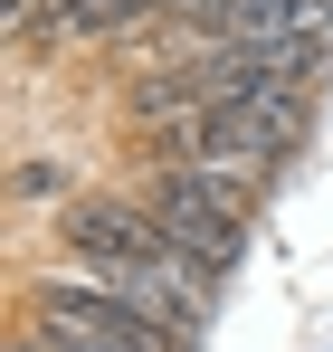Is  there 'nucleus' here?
<instances>
[{"label": "nucleus", "instance_id": "f257e3e1", "mask_svg": "<svg viewBox=\"0 0 333 352\" xmlns=\"http://www.w3.org/2000/svg\"><path fill=\"white\" fill-rule=\"evenodd\" d=\"M133 200L153 210V229L219 286L228 267L248 257V229H257V200H267V181H228V172H153V181H133Z\"/></svg>", "mask_w": 333, "mask_h": 352}, {"label": "nucleus", "instance_id": "f03ea898", "mask_svg": "<svg viewBox=\"0 0 333 352\" xmlns=\"http://www.w3.org/2000/svg\"><path fill=\"white\" fill-rule=\"evenodd\" d=\"M19 324H39L48 343H67V352H191L181 333H162L143 305H124V295H105L86 267H39L29 276V314Z\"/></svg>", "mask_w": 333, "mask_h": 352}, {"label": "nucleus", "instance_id": "20e7f679", "mask_svg": "<svg viewBox=\"0 0 333 352\" xmlns=\"http://www.w3.org/2000/svg\"><path fill=\"white\" fill-rule=\"evenodd\" d=\"M10 190H19V200H57V210H67V200H86V190H76V162H67V153H29V162L10 172Z\"/></svg>", "mask_w": 333, "mask_h": 352}, {"label": "nucleus", "instance_id": "7ed1b4c3", "mask_svg": "<svg viewBox=\"0 0 333 352\" xmlns=\"http://www.w3.org/2000/svg\"><path fill=\"white\" fill-rule=\"evenodd\" d=\"M153 153H162L171 172H228V181H267L295 153V133L277 115H257V105H238V96H210V105H191V115H171L162 133H143Z\"/></svg>", "mask_w": 333, "mask_h": 352}, {"label": "nucleus", "instance_id": "423d86ee", "mask_svg": "<svg viewBox=\"0 0 333 352\" xmlns=\"http://www.w3.org/2000/svg\"><path fill=\"white\" fill-rule=\"evenodd\" d=\"M10 10H29V0H10Z\"/></svg>", "mask_w": 333, "mask_h": 352}, {"label": "nucleus", "instance_id": "39448f33", "mask_svg": "<svg viewBox=\"0 0 333 352\" xmlns=\"http://www.w3.org/2000/svg\"><path fill=\"white\" fill-rule=\"evenodd\" d=\"M10 352H67V343H48L39 324H19V333H10Z\"/></svg>", "mask_w": 333, "mask_h": 352}]
</instances>
